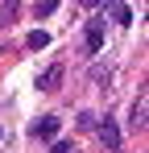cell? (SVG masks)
<instances>
[{"label": "cell", "instance_id": "obj_2", "mask_svg": "<svg viewBox=\"0 0 149 153\" xmlns=\"http://www.w3.org/2000/svg\"><path fill=\"white\" fill-rule=\"evenodd\" d=\"M58 87H62V66H50L46 75L37 79V91H46V95H54Z\"/></svg>", "mask_w": 149, "mask_h": 153}, {"label": "cell", "instance_id": "obj_6", "mask_svg": "<svg viewBox=\"0 0 149 153\" xmlns=\"http://www.w3.org/2000/svg\"><path fill=\"white\" fill-rule=\"evenodd\" d=\"M25 46H29V50H46V46H50V33H42V29H33V33L25 37Z\"/></svg>", "mask_w": 149, "mask_h": 153}, {"label": "cell", "instance_id": "obj_7", "mask_svg": "<svg viewBox=\"0 0 149 153\" xmlns=\"http://www.w3.org/2000/svg\"><path fill=\"white\" fill-rule=\"evenodd\" d=\"M112 21L128 25V21H133V8H128V4H112Z\"/></svg>", "mask_w": 149, "mask_h": 153}, {"label": "cell", "instance_id": "obj_9", "mask_svg": "<svg viewBox=\"0 0 149 153\" xmlns=\"http://www.w3.org/2000/svg\"><path fill=\"white\" fill-rule=\"evenodd\" d=\"M54 8H58V4H54V0H46V4H37V8H33V13H37V17H50V13H54Z\"/></svg>", "mask_w": 149, "mask_h": 153}, {"label": "cell", "instance_id": "obj_8", "mask_svg": "<svg viewBox=\"0 0 149 153\" xmlns=\"http://www.w3.org/2000/svg\"><path fill=\"white\" fill-rule=\"evenodd\" d=\"M13 17H17V4H0V21H4V25H8V21H13Z\"/></svg>", "mask_w": 149, "mask_h": 153}, {"label": "cell", "instance_id": "obj_4", "mask_svg": "<svg viewBox=\"0 0 149 153\" xmlns=\"http://www.w3.org/2000/svg\"><path fill=\"white\" fill-rule=\"evenodd\" d=\"M99 50H104V25L91 21L87 25V54H99Z\"/></svg>", "mask_w": 149, "mask_h": 153}, {"label": "cell", "instance_id": "obj_1", "mask_svg": "<svg viewBox=\"0 0 149 153\" xmlns=\"http://www.w3.org/2000/svg\"><path fill=\"white\" fill-rule=\"evenodd\" d=\"M99 141H104L108 153H116V149H120V128L112 124V120H104V124H99Z\"/></svg>", "mask_w": 149, "mask_h": 153}, {"label": "cell", "instance_id": "obj_10", "mask_svg": "<svg viewBox=\"0 0 149 153\" xmlns=\"http://www.w3.org/2000/svg\"><path fill=\"white\" fill-rule=\"evenodd\" d=\"M50 153H74V149L66 145V141H54V145H50Z\"/></svg>", "mask_w": 149, "mask_h": 153}, {"label": "cell", "instance_id": "obj_5", "mask_svg": "<svg viewBox=\"0 0 149 153\" xmlns=\"http://www.w3.org/2000/svg\"><path fill=\"white\" fill-rule=\"evenodd\" d=\"M128 124L137 128V132L145 128V91H141V95H137V103H133V120H128Z\"/></svg>", "mask_w": 149, "mask_h": 153}, {"label": "cell", "instance_id": "obj_3", "mask_svg": "<svg viewBox=\"0 0 149 153\" xmlns=\"http://www.w3.org/2000/svg\"><path fill=\"white\" fill-rule=\"evenodd\" d=\"M33 137H42V141H54V137H58V116H42V120L33 124Z\"/></svg>", "mask_w": 149, "mask_h": 153}]
</instances>
